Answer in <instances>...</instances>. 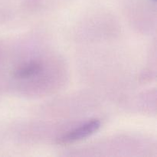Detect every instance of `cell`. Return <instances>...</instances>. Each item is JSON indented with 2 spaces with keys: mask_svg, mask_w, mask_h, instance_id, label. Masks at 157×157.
<instances>
[{
  "mask_svg": "<svg viewBox=\"0 0 157 157\" xmlns=\"http://www.w3.org/2000/svg\"><path fill=\"white\" fill-rule=\"evenodd\" d=\"M101 123L99 120H91L58 137L57 143L61 145H67L82 140L96 133L101 127Z\"/></svg>",
  "mask_w": 157,
  "mask_h": 157,
  "instance_id": "cell-1",
  "label": "cell"
},
{
  "mask_svg": "<svg viewBox=\"0 0 157 157\" xmlns=\"http://www.w3.org/2000/svg\"><path fill=\"white\" fill-rule=\"evenodd\" d=\"M43 66L38 60H30L18 65L14 71L13 76L17 79H27L37 76L42 71Z\"/></svg>",
  "mask_w": 157,
  "mask_h": 157,
  "instance_id": "cell-2",
  "label": "cell"
}]
</instances>
